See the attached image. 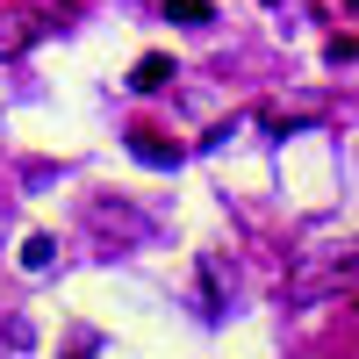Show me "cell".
<instances>
[{
  "instance_id": "1",
  "label": "cell",
  "mask_w": 359,
  "mask_h": 359,
  "mask_svg": "<svg viewBox=\"0 0 359 359\" xmlns=\"http://www.w3.org/2000/svg\"><path fill=\"white\" fill-rule=\"evenodd\" d=\"M130 151H137L144 165H180V144H172L165 130H151V123H137V130H130Z\"/></svg>"
},
{
  "instance_id": "2",
  "label": "cell",
  "mask_w": 359,
  "mask_h": 359,
  "mask_svg": "<svg viewBox=\"0 0 359 359\" xmlns=\"http://www.w3.org/2000/svg\"><path fill=\"white\" fill-rule=\"evenodd\" d=\"M43 15H0V57H22L29 43H36Z\"/></svg>"
},
{
  "instance_id": "3",
  "label": "cell",
  "mask_w": 359,
  "mask_h": 359,
  "mask_svg": "<svg viewBox=\"0 0 359 359\" xmlns=\"http://www.w3.org/2000/svg\"><path fill=\"white\" fill-rule=\"evenodd\" d=\"M165 79H172V57H165V50H144V57H137V72H130L137 94H158Z\"/></svg>"
},
{
  "instance_id": "4",
  "label": "cell",
  "mask_w": 359,
  "mask_h": 359,
  "mask_svg": "<svg viewBox=\"0 0 359 359\" xmlns=\"http://www.w3.org/2000/svg\"><path fill=\"white\" fill-rule=\"evenodd\" d=\"M323 115V101H302V108H266V130H302V123H316Z\"/></svg>"
},
{
  "instance_id": "5",
  "label": "cell",
  "mask_w": 359,
  "mask_h": 359,
  "mask_svg": "<svg viewBox=\"0 0 359 359\" xmlns=\"http://www.w3.org/2000/svg\"><path fill=\"white\" fill-rule=\"evenodd\" d=\"M50 259H57V245H50V237L36 230V237H29V245H22V266H29V273H43Z\"/></svg>"
},
{
  "instance_id": "6",
  "label": "cell",
  "mask_w": 359,
  "mask_h": 359,
  "mask_svg": "<svg viewBox=\"0 0 359 359\" xmlns=\"http://www.w3.org/2000/svg\"><path fill=\"white\" fill-rule=\"evenodd\" d=\"M323 57H331V65H359V36H331Z\"/></svg>"
},
{
  "instance_id": "7",
  "label": "cell",
  "mask_w": 359,
  "mask_h": 359,
  "mask_svg": "<svg viewBox=\"0 0 359 359\" xmlns=\"http://www.w3.org/2000/svg\"><path fill=\"white\" fill-rule=\"evenodd\" d=\"M172 22H208V0H165Z\"/></svg>"
}]
</instances>
